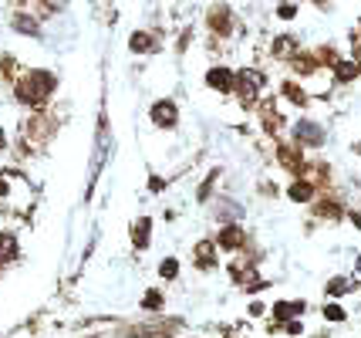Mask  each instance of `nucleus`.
<instances>
[{"instance_id":"obj_1","label":"nucleus","mask_w":361,"mask_h":338,"mask_svg":"<svg viewBox=\"0 0 361 338\" xmlns=\"http://www.w3.org/2000/svg\"><path fill=\"white\" fill-rule=\"evenodd\" d=\"M54 88H58V78L51 71H44V68H34V71H27V75H20L14 81V98H17V105L41 112L44 102L54 95Z\"/></svg>"},{"instance_id":"obj_2","label":"nucleus","mask_w":361,"mask_h":338,"mask_svg":"<svg viewBox=\"0 0 361 338\" xmlns=\"http://www.w3.org/2000/svg\"><path fill=\"white\" fill-rule=\"evenodd\" d=\"M206 28L216 34V37H230L233 34V11L226 4H213L206 11Z\"/></svg>"},{"instance_id":"obj_3","label":"nucleus","mask_w":361,"mask_h":338,"mask_svg":"<svg viewBox=\"0 0 361 338\" xmlns=\"http://www.w3.org/2000/svg\"><path fill=\"white\" fill-rule=\"evenodd\" d=\"M260 88H264V75H260L257 68H243V71H236V92L243 95V105H250Z\"/></svg>"},{"instance_id":"obj_4","label":"nucleus","mask_w":361,"mask_h":338,"mask_svg":"<svg viewBox=\"0 0 361 338\" xmlns=\"http://www.w3.org/2000/svg\"><path fill=\"white\" fill-rule=\"evenodd\" d=\"M11 31L14 34H24V37H41V20L27 11H14L11 14Z\"/></svg>"},{"instance_id":"obj_5","label":"nucleus","mask_w":361,"mask_h":338,"mask_svg":"<svg viewBox=\"0 0 361 338\" xmlns=\"http://www.w3.org/2000/svg\"><path fill=\"white\" fill-rule=\"evenodd\" d=\"M206 85H209L213 92H233L236 71H230V68H209V71H206Z\"/></svg>"},{"instance_id":"obj_6","label":"nucleus","mask_w":361,"mask_h":338,"mask_svg":"<svg viewBox=\"0 0 361 338\" xmlns=\"http://www.w3.org/2000/svg\"><path fill=\"white\" fill-rule=\"evenodd\" d=\"M149 115H152V122H156V126H162V129H173L176 119H179V112H176V102H169V98L156 102Z\"/></svg>"},{"instance_id":"obj_7","label":"nucleus","mask_w":361,"mask_h":338,"mask_svg":"<svg viewBox=\"0 0 361 338\" xmlns=\"http://www.w3.org/2000/svg\"><path fill=\"white\" fill-rule=\"evenodd\" d=\"M294 132H298V143L300 145H324V129L317 126V122H298L294 126Z\"/></svg>"},{"instance_id":"obj_8","label":"nucleus","mask_w":361,"mask_h":338,"mask_svg":"<svg viewBox=\"0 0 361 338\" xmlns=\"http://www.w3.org/2000/svg\"><path fill=\"white\" fill-rule=\"evenodd\" d=\"M20 258V243L11 230H0V267H7V264H14Z\"/></svg>"},{"instance_id":"obj_9","label":"nucleus","mask_w":361,"mask_h":338,"mask_svg":"<svg viewBox=\"0 0 361 338\" xmlns=\"http://www.w3.org/2000/svg\"><path fill=\"white\" fill-rule=\"evenodd\" d=\"M274 58H277V61H294V54H298V37H290V34H281V37H274Z\"/></svg>"},{"instance_id":"obj_10","label":"nucleus","mask_w":361,"mask_h":338,"mask_svg":"<svg viewBox=\"0 0 361 338\" xmlns=\"http://www.w3.org/2000/svg\"><path fill=\"white\" fill-rule=\"evenodd\" d=\"M192 260H196V267H203V271H213V267H216V251H213V243H209V241H200V243H196V251H192Z\"/></svg>"},{"instance_id":"obj_11","label":"nucleus","mask_w":361,"mask_h":338,"mask_svg":"<svg viewBox=\"0 0 361 338\" xmlns=\"http://www.w3.org/2000/svg\"><path fill=\"white\" fill-rule=\"evenodd\" d=\"M223 247V251H240V247H243V230H240V227H223L220 230V241H216Z\"/></svg>"},{"instance_id":"obj_12","label":"nucleus","mask_w":361,"mask_h":338,"mask_svg":"<svg viewBox=\"0 0 361 338\" xmlns=\"http://www.w3.org/2000/svg\"><path fill=\"white\" fill-rule=\"evenodd\" d=\"M304 308H307L304 301H277V305H274V318H277V322H290Z\"/></svg>"},{"instance_id":"obj_13","label":"nucleus","mask_w":361,"mask_h":338,"mask_svg":"<svg viewBox=\"0 0 361 338\" xmlns=\"http://www.w3.org/2000/svg\"><path fill=\"white\" fill-rule=\"evenodd\" d=\"M331 68H334V78L338 81H355L358 78V71H361L358 61H345V58H338Z\"/></svg>"},{"instance_id":"obj_14","label":"nucleus","mask_w":361,"mask_h":338,"mask_svg":"<svg viewBox=\"0 0 361 338\" xmlns=\"http://www.w3.org/2000/svg\"><path fill=\"white\" fill-rule=\"evenodd\" d=\"M128 48H132V54H149V51L156 48V41H152V34L135 31L132 37H128Z\"/></svg>"},{"instance_id":"obj_15","label":"nucleus","mask_w":361,"mask_h":338,"mask_svg":"<svg viewBox=\"0 0 361 338\" xmlns=\"http://www.w3.org/2000/svg\"><path fill=\"white\" fill-rule=\"evenodd\" d=\"M311 196H314V186H311L307 179H298V183L290 186V200H294V203H307Z\"/></svg>"},{"instance_id":"obj_16","label":"nucleus","mask_w":361,"mask_h":338,"mask_svg":"<svg viewBox=\"0 0 361 338\" xmlns=\"http://www.w3.org/2000/svg\"><path fill=\"white\" fill-rule=\"evenodd\" d=\"M149 230H152V224H149V217H145V220H139V224H135V230H132V243H135V247H149Z\"/></svg>"},{"instance_id":"obj_17","label":"nucleus","mask_w":361,"mask_h":338,"mask_svg":"<svg viewBox=\"0 0 361 338\" xmlns=\"http://www.w3.org/2000/svg\"><path fill=\"white\" fill-rule=\"evenodd\" d=\"M283 95L290 98V102H294V105H307V95H304V92H300L298 85H294V81H283V88H281Z\"/></svg>"},{"instance_id":"obj_18","label":"nucleus","mask_w":361,"mask_h":338,"mask_svg":"<svg viewBox=\"0 0 361 338\" xmlns=\"http://www.w3.org/2000/svg\"><path fill=\"white\" fill-rule=\"evenodd\" d=\"M159 274H162L166 281H173L176 274H179V260H176V258H166L162 264H159Z\"/></svg>"},{"instance_id":"obj_19","label":"nucleus","mask_w":361,"mask_h":338,"mask_svg":"<svg viewBox=\"0 0 361 338\" xmlns=\"http://www.w3.org/2000/svg\"><path fill=\"white\" fill-rule=\"evenodd\" d=\"M142 308H149V311H159V308H162V294H159V291H145V298H142Z\"/></svg>"},{"instance_id":"obj_20","label":"nucleus","mask_w":361,"mask_h":338,"mask_svg":"<svg viewBox=\"0 0 361 338\" xmlns=\"http://www.w3.org/2000/svg\"><path fill=\"white\" fill-rule=\"evenodd\" d=\"M277 17H281V20H294V17H298V4H281V7H277Z\"/></svg>"},{"instance_id":"obj_21","label":"nucleus","mask_w":361,"mask_h":338,"mask_svg":"<svg viewBox=\"0 0 361 338\" xmlns=\"http://www.w3.org/2000/svg\"><path fill=\"white\" fill-rule=\"evenodd\" d=\"M348 288H351V284H348L345 277H334V281H331V284H328V294H331V298H334V294H345Z\"/></svg>"},{"instance_id":"obj_22","label":"nucleus","mask_w":361,"mask_h":338,"mask_svg":"<svg viewBox=\"0 0 361 338\" xmlns=\"http://www.w3.org/2000/svg\"><path fill=\"white\" fill-rule=\"evenodd\" d=\"M324 318H328V322H345V308L328 305V308H324Z\"/></svg>"},{"instance_id":"obj_23","label":"nucleus","mask_w":361,"mask_h":338,"mask_svg":"<svg viewBox=\"0 0 361 338\" xmlns=\"http://www.w3.org/2000/svg\"><path fill=\"white\" fill-rule=\"evenodd\" d=\"M355 61H358V68H361V41H355Z\"/></svg>"},{"instance_id":"obj_24","label":"nucleus","mask_w":361,"mask_h":338,"mask_svg":"<svg viewBox=\"0 0 361 338\" xmlns=\"http://www.w3.org/2000/svg\"><path fill=\"white\" fill-rule=\"evenodd\" d=\"M7 149V135H4V129H0V152Z\"/></svg>"},{"instance_id":"obj_25","label":"nucleus","mask_w":361,"mask_h":338,"mask_svg":"<svg viewBox=\"0 0 361 338\" xmlns=\"http://www.w3.org/2000/svg\"><path fill=\"white\" fill-rule=\"evenodd\" d=\"M314 4H317V7H324V4H328V0H314Z\"/></svg>"},{"instance_id":"obj_26","label":"nucleus","mask_w":361,"mask_h":338,"mask_svg":"<svg viewBox=\"0 0 361 338\" xmlns=\"http://www.w3.org/2000/svg\"><path fill=\"white\" fill-rule=\"evenodd\" d=\"M355 267H358V274H361V258H358V264H355Z\"/></svg>"},{"instance_id":"obj_27","label":"nucleus","mask_w":361,"mask_h":338,"mask_svg":"<svg viewBox=\"0 0 361 338\" xmlns=\"http://www.w3.org/2000/svg\"><path fill=\"white\" fill-rule=\"evenodd\" d=\"M0 4H4V0H0Z\"/></svg>"}]
</instances>
